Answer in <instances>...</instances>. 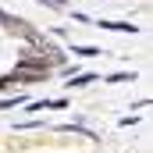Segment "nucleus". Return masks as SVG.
<instances>
[{
    "label": "nucleus",
    "instance_id": "nucleus-2",
    "mask_svg": "<svg viewBox=\"0 0 153 153\" xmlns=\"http://www.w3.org/2000/svg\"><path fill=\"white\" fill-rule=\"evenodd\" d=\"M22 68H32V71H50L46 57H39V53H25V57H22Z\"/></svg>",
    "mask_w": 153,
    "mask_h": 153
},
{
    "label": "nucleus",
    "instance_id": "nucleus-1",
    "mask_svg": "<svg viewBox=\"0 0 153 153\" xmlns=\"http://www.w3.org/2000/svg\"><path fill=\"white\" fill-rule=\"evenodd\" d=\"M0 22H4V25H7V29L14 32V36H25V39H36V43H43V39H39L36 32H32V29H29V25L22 22V18H11V14H0ZM43 46H46V43H43Z\"/></svg>",
    "mask_w": 153,
    "mask_h": 153
}]
</instances>
